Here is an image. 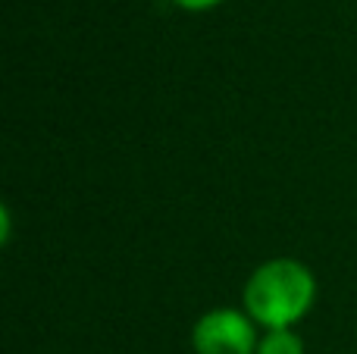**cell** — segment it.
<instances>
[{
	"mask_svg": "<svg viewBox=\"0 0 357 354\" xmlns=\"http://www.w3.org/2000/svg\"><path fill=\"white\" fill-rule=\"evenodd\" d=\"M178 6H185V10H210V6H216L220 0H176Z\"/></svg>",
	"mask_w": 357,
	"mask_h": 354,
	"instance_id": "obj_4",
	"label": "cell"
},
{
	"mask_svg": "<svg viewBox=\"0 0 357 354\" xmlns=\"http://www.w3.org/2000/svg\"><path fill=\"white\" fill-rule=\"evenodd\" d=\"M257 354H304V342L291 330H270L260 339Z\"/></svg>",
	"mask_w": 357,
	"mask_h": 354,
	"instance_id": "obj_3",
	"label": "cell"
},
{
	"mask_svg": "<svg viewBox=\"0 0 357 354\" xmlns=\"http://www.w3.org/2000/svg\"><path fill=\"white\" fill-rule=\"evenodd\" d=\"M191 345L197 354H257V332L251 317L232 307L204 314L191 330Z\"/></svg>",
	"mask_w": 357,
	"mask_h": 354,
	"instance_id": "obj_2",
	"label": "cell"
},
{
	"mask_svg": "<svg viewBox=\"0 0 357 354\" xmlns=\"http://www.w3.org/2000/svg\"><path fill=\"white\" fill-rule=\"evenodd\" d=\"M317 279L301 261L276 257L251 273L245 286V307L254 323L266 330H289L310 311Z\"/></svg>",
	"mask_w": 357,
	"mask_h": 354,
	"instance_id": "obj_1",
	"label": "cell"
}]
</instances>
